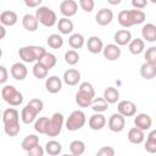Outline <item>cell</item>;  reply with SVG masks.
<instances>
[{
    "instance_id": "74e56055",
    "label": "cell",
    "mask_w": 156,
    "mask_h": 156,
    "mask_svg": "<svg viewBox=\"0 0 156 156\" xmlns=\"http://www.w3.org/2000/svg\"><path fill=\"white\" fill-rule=\"evenodd\" d=\"M46 43L51 49H60L63 45V38L60 34H51L48 37Z\"/></svg>"
},
{
    "instance_id": "d6986e66",
    "label": "cell",
    "mask_w": 156,
    "mask_h": 156,
    "mask_svg": "<svg viewBox=\"0 0 156 156\" xmlns=\"http://www.w3.org/2000/svg\"><path fill=\"white\" fill-rule=\"evenodd\" d=\"M87 48H88V51L91 54H100V52H102L105 46H104L101 38H99L96 35H91L87 41Z\"/></svg>"
},
{
    "instance_id": "d6a6232c",
    "label": "cell",
    "mask_w": 156,
    "mask_h": 156,
    "mask_svg": "<svg viewBox=\"0 0 156 156\" xmlns=\"http://www.w3.org/2000/svg\"><path fill=\"white\" fill-rule=\"evenodd\" d=\"M45 151L50 156H57L62 151V145H61V143H58L56 140H50L45 144Z\"/></svg>"
},
{
    "instance_id": "5bb4252c",
    "label": "cell",
    "mask_w": 156,
    "mask_h": 156,
    "mask_svg": "<svg viewBox=\"0 0 156 156\" xmlns=\"http://www.w3.org/2000/svg\"><path fill=\"white\" fill-rule=\"evenodd\" d=\"M112 20H113V12L112 10L106 9V7L99 10L98 13L95 15V21L100 26H107L112 22Z\"/></svg>"
},
{
    "instance_id": "ac0fdd59",
    "label": "cell",
    "mask_w": 156,
    "mask_h": 156,
    "mask_svg": "<svg viewBox=\"0 0 156 156\" xmlns=\"http://www.w3.org/2000/svg\"><path fill=\"white\" fill-rule=\"evenodd\" d=\"M45 88L50 94H57L62 89V80L57 76H50L45 80Z\"/></svg>"
},
{
    "instance_id": "9a60e30c",
    "label": "cell",
    "mask_w": 156,
    "mask_h": 156,
    "mask_svg": "<svg viewBox=\"0 0 156 156\" xmlns=\"http://www.w3.org/2000/svg\"><path fill=\"white\" fill-rule=\"evenodd\" d=\"M102 54H104V57L108 61H116L121 57V49L117 44H107L104 50H102Z\"/></svg>"
},
{
    "instance_id": "603a6c76",
    "label": "cell",
    "mask_w": 156,
    "mask_h": 156,
    "mask_svg": "<svg viewBox=\"0 0 156 156\" xmlns=\"http://www.w3.org/2000/svg\"><path fill=\"white\" fill-rule=\"evenodd\" d=\"M22 26L28 32H35L38 29V26H39V21L37 20L35 15H32V13H26L22 18Z\"/></svg>"
},
{
    "instance_id": "7c38bea8",
    "label": "cell",
    "mask_w": 156,
    "mask_h": 156,
    "mask_svg": "<svg viewBox=\"0 0 156 156\" xmlns=\"http://www.w3.org/2000/svg\"><path fill=\"white\" fill-rule=\"evenodd\" d=\"M10 73L12 76V78H15L16 80H23L27 78L28 74V69L26 67L24 63L22 62H15L11 68H10Z\"/></svg>"
},
{
    "instance_id": "8d00e7d4",
    "label": "cell",
    "mask_w": 156,
    "mask_h": 156,
    "mask_svg": "<svg viewBox=\"0 0 156 156\" xmlns=\"http://www.w3.org/2000/svg\"><path fill=\"white\" fill-rule=\"evenodd\" d=\"M38 62L43 63L48 69H51V68H54V67L56 66L57 60H56V56H55L54 54H51V52H46V54L40 58V61H38Z\"/></svg>"
},
{
    "instance_id": "7dc6e473",
    "label": "cell",
    "mask_w": 156,
    "mask_h": 156,
    "mask_svg": "<svg viewBox=\"0 0 156 156\" xmlns=\"http://www.w3.org/2000/svg\"><path fill=\"white\" fill-rule=\"evenodd\" d=\"M24 5L27 6V7H40V5H41V0H33V1H28V0H26L24 1Z\"/></svg>"
},
{
    "instance_id": "cb8c5ba5",
    "label": "cell",
    "mask_w": 156,
    "mask_h": 156,
    "mask_svg": "<svg viewBox=\"0 0 156 156\" xmlns=\"http://www.w3.org/2000/svg\"><path fill=\"white\" fill-rule=\"evenodd\" d=\"M127 138L129 140V143L132 144H141L144 140H145V133L144 130L136 128V127H133L128 130V134H127Z\"/></svg>"
},
{
    "instance_id": "4fadbf2b",
    "label": "cell",
    "mask_w": 156,
    "mask_h": 156,
    "mask_svg": "<svg viewBox=\"0 0 156 156\" xmlns=\"http://www.w3.org/2000/svg\"><path fill=\"white\" fill-rule=\"evenodd\" d=\"M38 111L29 104H27L23 108H22V112H21V119L24 124H30L33 123L34 121H37V116H38Z\"/></svg>"
},
{
    "instance_id": "44dd1931",
    "label": "cell",
    "mask_w": 156,
    "mask_h": 156,
    "mask_svg": "<svg viewBox=\"0 0 156 156\" xmlns=\"http://www.w3.org/2000/svg\"><path fill=\"white\" fill-rule=\"evenodd\" d=\"M62 79L67 85H71V87L77 85L80 80V72L74 68H68L67 71H65Z\"/></svg>"
},
{
    "instance_id": "f907efd6",
    "label": "cell",
    "mask_w": 156,
    "mask_h": 156,
    "mask_svg": "<svg viewBox=\"0 0 156 156\" xmlns=\"http://www.w3.org/2000/svg\"><path fill=\"white\" fill-rule=\"evenodd\" d=\"M110 4H112V5H118L119 2H121V0H117V1H108Z\"/></svg>"
},
{
    "instance_id": "e575fe53",
    "label": "cell",
    "mask_w": 156,
    "mask_h": 156,
    "mask_svg": "<svg viewBox=\"0 0 156 156\" xmlns=\"http://www.w3.org/2000/svg\"><path fill=\"white\" fill-rule=\"evenodd\" d=\"M49 122H50V118L49 117H39L34 122V130L37 133H39V134H46Z\"/></svg>"
},
{
    "instance_id": "2e32d148",
    "label": "cell",
    "mask_w": 156,
    "mask_h": 156,
    "mask_svg": "<svg viewBox=\"0 0 156 156\" xmlns=\"http://www.w3.org/2000/svg\"><path fill=\"white\" fill-rule=\"evenodd\" d=\"M132 33L128 29H119L113 35V40L115 44H117L118 46H124V45H129V43L132 41Z\"/></svg>"
},
{
    "instance_id": "ab89813d",
    "label": "cell",
    "mask_w": 156,
    "mask_h": 156,
    "mask_svg": "<svg viewBox=\"0 0 156 156\" xmlns=\"http://www.w3.org/2000/svg\"><path fill=\"white\" fill-rule=\"evenodd\" d=\"M144 57H145V62L156 65V46H150L149 49H146Z\"/></svg>"
},
{
    "instance_id": "b9f144b4",
    "label": "cell",
    "mask_w": 156,
    "mask_h": 156,
    "mask_svg": "<svg viewBox=\"0 0 156 156\" xmlns=\"http://www.w3.org/2000/svg\"><path fill=\"white\" fill-rule=\"evenodd\" d=\"M95 156H115V149L112 146H102L98 150Z\"/></svg>"
},
{
    "instance_id": "4dcf8cb0",
    "label": "cell",
    "mask_w": 156,
    "mask_h": 156,
    "mask_svg": "<svg viewBox=\"0 0 156 156\" xmlns=\"http://www.w3.org/2000/svg\"><path fill=\"white\" fill-rule=\"evenodd\" d=\"M102 98L108 102V104H116L119 99V91L118 89H116L115 87H107L104 90V95Z\"/></svg>"
},
{
    "instance_id": "4316f807",
    "label": "cell",
    "mask_w": 156,
    "mask_h": 156,
    "mask_svg": "<svg viewBox=\"0 0 156 156\" xmlns=\"http://www.w3.org/2000/svg\"><path fill=\"white\" fill-rule=\"evenodd\" d=\"M57 28H58V32L61 34H65V35H68V34H72L73 32V22L69 20V18H66V17H62L58 20L57 22Z\"/></svg>"
},
{
    "instance_id": "d590c367",
    "label": "cell",
    "mask_w": 156,
    "mask_h": 156,
    "mask_svg": "<svg viewBox=\"0 0 156 156\" xmlns=\"http://www.w3.org/2000/svg\"><path fill=\"white\" fill-rule=\"evenodd\" d=\"M69 151L73 155L82 156L84 154V151H85V143L82 141V140H78V139L71 141V144H69Z\"/></svg>"
},
{
    "instance_id": "ba28073f",
    "label": "cell",
    "mask_w": 156,
    "mask_h": 156,
    "mask_svg": "<svg viewBox=\"0 0 156 156\" xmlns=\"http://www.w3.org/2000/svg\"><path fill=\"white\" fill-rule=\"evenodd\" d=\"M63 122H65L63 115L60 113V112H55L50 118L48 130H46V135L48 136H57L61 133V129L63 127Z\"/></svg>"
},
{
    "instance_id": "83f0119b",
    "label": "cell",
    "mask_w": 156,
    "mask_h": 156,
    "mask_svg": "<svg viewBox=\"0 0 156 156\" xmlns=\"http://www.w3.org/2000/svg\"><path fill=\"white\" fill-rule=\"evenodd\" d=\"M39 145V136H37L35 134H29V135H27L23 140H22V143H21V147L24 150V151H29V150H32V149H34L35 146H38Z\"/></svg>"
},
{
    "instance_id": "d4e9b609",
    "label": "cell",
    "mask_w": 156,
    "mask_h": 156,
    "mask_svg": "<svg viewBox=\"0 0 156 156\" xmlns=\"http://www.w3.org/2000/svg\"><path fill=\"white\" fill-rule=\"evenodd\" d=\"M141 37L146 41H156V26L154 23H146L141 28Z\"/></svg>"
},
{
    "instance_id": "3957f363",
    "label": "cell",
    "mask_w": 156,
    "mask_h": 156,
    "mask_svg": "<svg viewBox=\"0 0 156 156\" xmlns=\"http://www.w3.org/2000/svg\"><path fill=\"white\" fill-rule=\"evenodd\" d=\"M95 99V90L91 83L83 82L76 94V104L79 107H90L93 100Z\"/></svg>"
},
{
    "instance_id": "f1b7e54d",
    "label": "cell",
    "mask_w": 156,
    "mask_h": 156,
    "mask_svg": "<svg viewBox=\"0 0 156 156\" xmlns=\"http://www.w3.org/2000/svg\"><path fill=\"white\" fill-rule=\"evenodd\" d=\"M145 49V43L143 39L140 38H135V39H132V41L129 43L128 45V50L130 54L133 55H140Z\"/></svg>"
},
{
    "instance_id": "816d5d0a",
    "label": "cell",
    "mask_w": 156,
    "mask_h": 156,
    "mask_svg": "<svg viewBox=\"0 0 156 156\" xmlns=\"http://www.w3.org/2000/svg\"><path fill=\"white\" fill-rule=\"evenodd\" d=\"M62 156H77V155H73V154H69V155H68V154H65V155H62Z\"/></svg>"
},
{
    "instance_id": "9c48e42d",
    "label": "cell",
    "mask_w": 156,
    "mask_h": 156,
    "mask_svg": "<svg viewBox=\"0 0 156 156\" xmlns=\"http://www.w3.org/2000/svg\"><path fill=\"white\" fill-rule=\"evenodd\" d=\"M107 126H108V129L113 133H119L124 129L126 127V117H123L122 115H119L118 112L117 113H113L110 116L108 121H107Z\"/></svg>"
},
{
    "instance_id": "277c9868",
    "label": "cell",
    "mask_w": 156,
    "mask_h": 156,
    "mask_svg": "<svg viewBox=\"0 0 156 156\" xmlns=\"http://www.w3.org/2000/svg\"><path fill=\"white\" fill-rule=\"evenodd\" d=\"M48 51L43 46L38 45H27L22 46L18 50V56L20 58L26 62V63H32V62H38L40 58L46 54Z\"/></svg>"
},
{
    "instance_id": "f546056e",
    "label": "cell",
    "mask_w": 156,
    "mask_h": 156,
    "mask_svg": "<svg viewBox=\"0 0 156 156\" xmlns=\"http://www.w3.org/2000/svg\"><path fill=\"white\" fill-rule=\"evenodd\" d=\"M85 44V39L83 34L80 33H73L68 38V45L74 50V49H82Z\"/></svg>"
},
{
    "instance_id": "5b68a950",
    "label": "cell",
    "mask_w": 156,
    "mask_h": 156,
    "mask_svg": "<svg viewBox=\"0 0 156 156\" xmlns=\"http://www.w3.org/2000/svg\"><path fill=\"white\" fill-rule=\"evenodd\" d=\"M1 96L5 102H7L10 106H20L23 102V95L20 90L16 89V87L7 84L1 88Z\"/></svg>"
},
{
    "instance_id": "1f68e13d",
    "label": "cell",
    "mask_w": 156,
    "mask_h": 156,
    "mask_svg": "<svg viewBox=\"0 0 156 156\" xmlns=\"http://www.w3.org/2000/svg\"><path fill=\"white\" fill-rule=\"evenodd\" d=\"M108 102L104 99V98H95L94 100H93V102H91V108H93V111L95 112V113H102V112H105L107 108H108Z\"/></svg>"
},
{
    "instance_id": "f6af8a7d",
    "label": "cell",
    "mask_w": 156,
    "mask_h": 156,
    "mask_svg": "<svg viewBox=\"0 0 156 156\" xmlns=\"http://www.w3.org/2000/svg\"><path fill=\"white\" fill-rule=\"evenodd\" d=\"M27 155H28V156H44V149H43L40 145H38V146H35L34 149L29 150V151L27 152Z\"/></svg>"
},
{
    "instance_id": "ee69618b",
    "label": "cell",
    "mask_w": 156,
    "mask_h": 156,
    "mask_svg": "<svg viewBox=\"0 0 156 156\" xmlns=\"http://www.w3.org/2000/svg\"><path fill=\"white\" fill-rule=\"evenodd\" d=\"M147 5V0H132V6L135 9V10H141L144 7H146Z\"/></svg>"
},
{
    "instance_id": "ffe728a7",
    "label": "cell",
    "mask_w": 156,
    "mask_h": 156,
    "mask_svg": "<svg viewBox=\"0 0 156 156\" xmlns=\"http://www.w3.org/2000/svg\"><path fill=\"white\" fill-rule=\"evenodd\" d=\"M89 128L93 130H101L106 124V117L102 113H94L88 121Z\"/></svg>"
},
{
    "instance_id": "7bdbcfd3",
    "label": "cell",
    "mask_w": 156,
    "mask_h": 156,
    "mask_svg": "<svg viewBox=\"0 0 156 156\" xmlns=\"http://www.w3.org/2000/svg\"><path fill=\"white\" fill-rule=\"evenodd\" d=\"M144 147H145V150H146L149 154H156V141H152V140L146 139Z\"/></svg>"
},
{
    "instance_id": "484cf974",
    "label": "cell",
    "mask_w": 156,
    "mask_h": 156,
    "mask_svg": "<svg viewBox=\"0 0 156 156\" xmlns=\"http://www.w3.org/2000/svg\"><path fill=\"white\" fill-rule=\"evenodd\" d=\"M140 76L146 80L154 79L156 77V65H152V63H149V62H144L140 66Z\"/></svg>"
},
{
    "instance_id": "7a4b0ae2",
    "label": "cell",
    "mask_w": 156,
    "mask_h": 156,
    "mask_svg": "<svg viewBox=\"0 0 156 156\" xmlns=\"http://www.w3.org/2000/svg\"><path fill=\"white\" fill-rule=\"evenodd\" d=\"M146 18V15L141 10H122L118 13V23L123 28H129L135 24H141Z\"/></svg>"
},
{
    "instance_id": "8fae6325",
    "label": "cell",
    "mask_w": 156,
    "mask_h": 156,
    "mask_svg": "<svg viewBox=\"0 0 156 156\" xmlns=\"http://www.w3.org/2000/svg\"><path fill=\"white\" fill-rule=\"evenodd\" d=\"M78 4L74 0H63L60 4V12L63 15V17L69 18L77 13Z\"/></svg>"
},
{
    "instance_id": "7402d4cb",
    "label": "cell",
    "mask_w": 156,
    "mask_h": 156,
    "mask_svg": "<svg viewBox=\"0 0 156 156\" xmlns=\"http://www.w3.org/2000/svg\"><path fill=\"white\" fill-rule=\"evenodd\" d=\"M18 21V17H17V13L15 11H11V10H5L0 13V22H1V26H7V27H12L17 23Z\"/></svg>"
},
{
    "instance_id": "6da1fadb",
    "label": "cell",
    "mask_w": 156,
    "mask_h": 156,
    "mask_svg": "<svg viewBox=\"0 0 156 156\" xmlns=\"http://www.w3.org/2000/svg\"><path fill=\"white\" fill-rule=\"evenodd\" d=\"M2 123L4 130L9 136H16L20 130V113L16 108L9 107L2 112Z\"/></svg>"
},
{
    "instance_id": "c3c4849f",
    "label": "cell",
    "mask_w": 156,
    "mask_h": 156,
    "mask_svg": "<svg viewBox=\"0 0 156 156\" xmlns=\"http://www.w3.org/2000/svg\"><path fill=\"white\" fill-rule=\"evenodd\" d=\"M146 139L152 140V141H156V129L151 130V132L149 133V135H147V138H146Z\"/></svg>"
},
{
    "instance_id": "30bf717a",
    "label": "cell",
    "mask_w": 156,
    "mask_h": 156,
    "mask_svg": "<svg viewBox=\"0 0 156 156\" xmlns=\"http://www.w3.org/2000/svg\"><path fill=\"white\" fill-rule=\"evenodd\" d=\"M118 113L123 117H132L136 112V105L130 100H122L117 105Z\"/></svg>"
},
{
    "instance_id": "f35d334b",
    "label": "cell",
    "mask_w": 156,
    "mask_h": 156,
    "mask_svg": "<svg viewBox=\"0 0 156 156\" xmlns=\"http://www.w3.org/2000/svg\"><path fill=\"white\" fill-rule=\"evenodd\" d=\"M65 61H66V63H68L71 66H74L79 62V54L73 49L67 50L65 52Z\"/></svg>"
},
{
    "instance_id": "60d3db41",
    "label": "cell",
    "mask_w": 156,
    "mask_h": 156,
    "mask_svg": "<svg viewBox=\"0 0 156 156\" xmlns=\"http://www.w3.org/2000/svg\"><path fill=\"white\" fill-rule=\"evenodd\" d=\"M79 6L82 7L83 11L85 12H91L94 10L95 2L94 0H79Z\"/></svg>"
},
{
    "instance_id": "e0dca14e",
    "label": "cell",
    "mask_w": 156,
    "mask_h": 156,
    "mask_svg": "<svg viewBox=\"0 0 156 156\" xmlns=\"http://www.w3.org/2000/svg\"><path fill=\"white\" fill-rule=\"evenodd\" d=\"M134 124L136 128L141 129V130H147L151 128L152 126V119L147 113H138L134 117Z\"/></svg>"
},
{
    "instance_id": "52a82bcc",
    "label": "cell",
    "mask_w": 156,
    "mask_h": 156,
    "mask_svg": "<svg viewBox=\"0 0 156 156\" xmlns=\"http://www.w3.org/2000/svg\"><path fill=\"white\" fill-rule=\"evenodd\" d=\"M85 122H87L85 113L80 110H74L71 112V115L68 116V118L66 121V128L69 132H76V130H79L80 128H83Z\"/></svg>"
},
{
    "instance_id": "836d02e7",
    "label": "cell",
    "mask_w": 156,
    "mask_h": 156,
    "mask_svg": "<svg viewBox=\"0 0 156 156\" xmlns=\"http://www.w3.org/2000/svg\"><path fill=\"white\" fill-rule=\"evenodd\" d=\"M32 72H33V76L38 79H44V78H48V73H49V69L40 62H35L33 68H32Z\"/></svg>"
},
{
    "instance_id": "8992f818",
    "label": "cell",
    "mask_w": 156,
    "mask_h": 156,
    "mask_svg": "<svg viewBox=\"0 0 156 156\" xmlns=\"http://www.w3.org/2000/svg\"><path fill=\"white\" fill-rule=\"evenodd\" d=\"M35 17L45 27H52L57 23V16L54 10L48 6H40L35 10Z\"/></svg>"
},
{
    "instance_id": "bcb514c9",
    "label": "cell",
    "mask_w": 156,
    "mask_h": 156,
    "mask_svg": "<svg viewBox=\"0 0 156 156\" xmlns=\"http://www.w3.org/2000/svg\"><path fill=\"white\" fill-rule=\"evenodd\" d=\"M7 77H9V73H7V69L5 66H0V83L1 84H5L6 80H7Z\"/></svg>"
},
{
    "instance_id": "681fc988",
    "label": "cell",
    "mask_w": 156,
    "mask_h": 156,
    "mask_svg": "<svg viewBox=\"0 0 156 156\" xmlns=\"http://www.w3.org/2000/svg\"><path fill=\"white\" fill-rule=\"evenodd\" d=\"M0 30H1V38H0V39H4V38H5V34H6L5 26H0Z\"/></svg>"
}]
</instances>
